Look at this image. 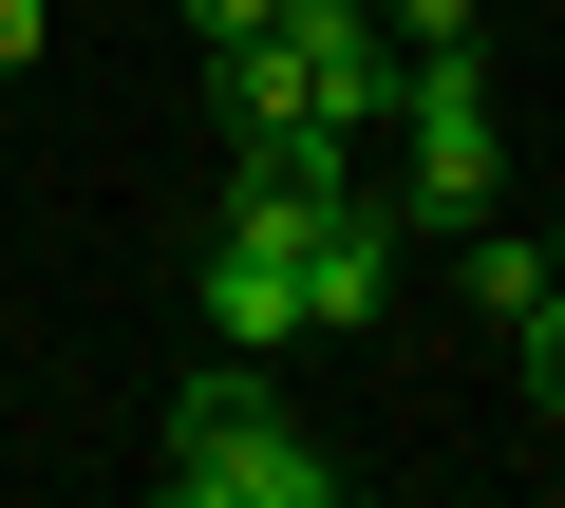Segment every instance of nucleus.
Listing matches in <instances>:
<instances>
[{
  "label": "nucleus",
  "mask_w": 565,
  "mask_h": 508,
  "mask_svg": "<svg viewBox=\"0 0 565 508\" xmlns=\"http://www.w3.org/2000/svg\"><path fill=\"white\" fill-rule=\"evenodd\" d=\"M509 358H527V396H546V414H565V283H546V302H527V321H509Z\"/></svg>",
  "instance_id": "nucleus-7"
},
{
  "label": "nucleus",
  "mask_w": 565,
  "mask_h": 508,
  "mask_svg": "<svg viewBox=\"0 0 565 508\" xmlns=\"http://www.w3.org/2000/svg\"><path fill=\"white\" fill-rule=\"evenodd\" d=\"M452 245H471V321L509 339V321L546 302V245H527V226H452Z\"/></svg>",
  "instance_id": "nucleus-6"
},
{
  "label": "nucleus",
  "mask_w": 565,
  "mask_h": 508,
  "mask_svg": "<svg viewBox=\"0 0 565 508\" xmlns=\"http://www.w3.org/2000/svg\"><path fill=\"white\" fill-rule=\"evenodd\" d=\"M207 76H226V132H245V151H264V132H340V114H321V76H302V39H282V20H264V39H226Z\"/></svg>",
  "instance_id": "nucleus-5"
},
{
  "label": "nucleus",
  "mask_w": 565,
  "mask_h": 508,
  "mask_svg": "<svg viewBox=\"0 0 565 508\" xmlns=\"http://www.w3.org/2000/svg\"><path fill=\"white\" fill-rule=\"evenodd\" d=\"M471 20H490V0H377V39H396V57H434V39H471Z\"/></svg>",
  "instance_id": "nucleus-8"
},
{
  "label": "nucleus",
  "mask_w": 565,
  "mask_h": 508,
  "mask_svg": "<svg viewBox=\"0 0 565 508\" xmlns=\"http://www.w3.org/2000/svg\"><path fill=\"white\" fill-rule=\"evenodd\" d=\"M546 283H565V226H546Z\"/></svg>",
  "instance_id": "nucleus-11"
},
{
  "label": "nucleus",
  "mask_w": 565,
  "mask_h": 508,
  "mask_svg": "<svg viewBox=\"0 0 565 508\" xmlns=\"http://www.w3.org/2000/svg\"><path fill=\"white\" fill-rule=\"evenodd\" d=\"M264 20H282V0H189V39H207V57H226V39H264Z\"/></svg>",
  "instance_id": "nucleus-9"
},
{
  "label": "nucleus",
  "mask_w": 565,
  "mask_h": 508,
  "mask_svg": "<svg viewBox=\"0 0 565 508\" xmlns=\"http://www.w3.org/2000/svg\"><path fill=\"white\" fill-rule=\"evenodd\" d=\"M396 245H415V226H396L377 188H321V207H302V339H359V321L396 302Z\"/></svg>",
  "instance_id": "nucleus-3"
},
{
  "label": "nucleus",
  "mask_w": 565,
  "mask_h": 508,
  "mask_svg": "<svg viewBox=\"0 0 565 508\" xmlns=\"http://www.w3.org/2000/svg\"><path fill=\"white\" fill-rule=\"evenodd\" d=\"M39 76V0H0V95H20Z\"/></svg>",
  "instance_id": "nucleus-10"
},
{
  "label": "nucleus",
  "mask_w": 565,
  "mask_h": 508,
  "mask_svg": "<svg viewBox=\"0 0 565 508\" xmlns=\"http://www.w3.org/2000/svg\"><path fill=\"white\" fill-rule=\"evenodd\" d=\"M189 302H207V339H245V358L302 339V264H282L264 226H207V283H189Z\"/></svg>",
  "instance_id": "nucleus-4"
},
{
  "label": "nucleus",
  "mask_w": 565,
  "mask_h": 508,
  "mask_svg": "<svg viewBox=\"0 0 565 508\" xmlns=\"http://www.w3.org/2000/svg\"><path fill=\"white\" fill-rule=\"evenodd\" d=\"M396 132H415V170H396L377 207H396V226H490V170H509V151H490V57H471V39L396 57Z\"/></svg>",
  "instance_id": "nucleus-1"
},
{
  "label": "nucleus",
  "mask_w": 565,
  "mask_h": 508,
  "mask_svg": "<svg viewBox=\"0 0 565 508\" xmlns=\"http://www.w3.org/2000/svg\"><path fill=\"white\" fill-rule=\"evenodd\" d=\"M170 508H340V452L302 433V414H207V433H170Z\"/></svg>",
  "instance_id": "nucleus-2"
}]
</instances>
